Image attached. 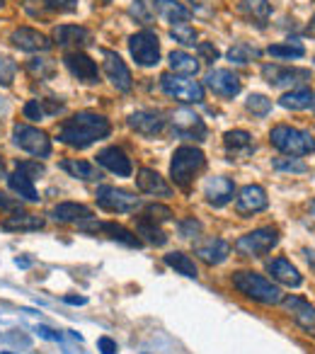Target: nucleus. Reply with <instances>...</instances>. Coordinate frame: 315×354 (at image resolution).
<instances>
[{
  "mask_svg": "<svg viewBox=\"0 0 315 354\" xmlns=\"http://www.w3.org/2000/svg\"><path fill=\"white\" fill-rule=\"evenodd\" d=\"M109 133H112V124H109V119H104L102 114L78 112L70 119H66V122H61L59 141L70 148L83 151V148L93 146L95 141L107 138Z\"/></svg>",
  "mask_w": 315,
  "mask_h": 354,
  "instance_id": "nucleus-1",
  "label": "nucleus"
},
{
  "mask_svg": "<svg viewBox=\"0 0 315 354\" xmlns=\"http://www.w3.org/2000/svg\"><path fill=\"white\" fill-rule=\"evenodd\" d=\"M231 281H233V286H236V289L240 291L242 296L257 301V304L276 306V304H281V299H284V294H281L279 286L271 284L267 277L257 274V272L240 270V272H236V274L231 277Z\"/></svg>",
  "mask_w": 315,
  "mask_h": 354,
  "instance_id": "nucleus-2",
  "label": "nucleus"
},
{
  "mask_svg": "<svg viewBox=\"0 0 315 354\" xmlns=\"http://www.w3.org/2000/svg\"><path fill=\"white\" fill-rule=\"evenodd\" d=\"M207 165V158L199 148L194 146H180L173 153V162H170V177L180 189H189L197 175Z\"/></svg>",
  "mask_w": 315,
  "mask_h": 354,
  "instance_id": "nucleus-3",
  "label": "nucleus"
},
{
  "mask_svg": "<svg viewBox=\"0 0 315 354\" xmlns=\"http://www.w3.org/2000/svg\"><path fill=\"white\" fill-rule=\"evenodd\" d=\"M269 143L281 151L284 156H310L315 153V138L310 136V131H303V129L289 127V124H276L269 131Z\"/></svg>",
  "mask_w": 315,
  "mask_h": 354,
  "instance_id": "nucleus-4",
  "label": "nucleus"
},
{
  "mask_svg": "<svg viewBox=\"0 0 315 354\" xmlns=\"http://www.w3.org/2000/svg\"><path fill=\"white\" fill-rule=\"evenodd\" d=\"M160 88L168 97H175L184 104H199L204 102V85L199 80H192L189 75L165 73L160 78Z\"/></svg>",
  "mask_w": 315,
  "mask_h": 354,
  "instance_id": "nucleus-5",
  "label": "nucleus"
},
{
  "mask_svg": "<svg viewBox=\"0 0 315 354\" xmlns=\"http://www.w3.org/2000/svg\"><path fill=\"white\" fill-rule=\"evenodd\" d=\"M279 243V228L274 226H265V228H257L252 233H245L236 241V250L240 252L242 257H262L276 248Z\"/></svg>",
  "mask_w": 315,
  "mask_h": 354,
  "instance_id": "nucleus-6",
  "label": "nucleus"
},
{
  "mask_svg": "<svg viewBox=\"0 0 315 354\" xmlns=\"http://www.w3.org/2000/svg\"><path fill=\"white\" fill-rule=\"evenodd\" d=\"M95 199H97V207L112 214H136L141 209V197L117 187H99Z\"/></svg>",
  "mask_w": 315,
  "mask_h": 354,
  "instance_id": "nucleus-7",
  "label": "nucleus"
},
{
  "mask_svg": "<svg viewBox=\"0 0 315 354\" xmlns=\"http://www.w3.org/2000/svg\"><path fill=\"white\" fill-rule=\"evenodd\" d=\"M128 51H131L133 61L143 68H151L160 61V41H158V35L151 30H143L131 35L128 39Z\"/></svg>",
  "mask_w": 315,
  "mask_h": 354,
  "instance_id": "nucleus-8",
  "label": "nucleus"
},
{
  "mask_svg": "<svg viewBox=\"0 0 315 354\" xmlns=\"http://www.w3.org/2000/svg\"><path fill=\"white\" fill-rule=\"evenodd\" d=\"M12 138L22 151L32 153L37 158H49L51 156V138L46 136L41 129L30 127V124H15L12 127Z\"/></svg>",
  "mask_w": 315,
  "mask_h": 354,
  "instance_id": "nucleus-9",
  "label": "nucleus"
},
{
  "mask_svg": "<svg viewBox=\"0 0 315 354\" xmlns=\"http://www.w3.org/2000/svg\"><path fill=\"white\" fill-rule=\"evenodd\" d=\"M99 56H102V71H104V75H107L109 83H112L119 93H128V90L133 88V78H131L128 66L122 61V56L114 54V51H109V49H102Z\"/></svg>",
  "mask_w": 315,
  "mask_h": 354,
  "instance_id": "nucleus-10",
  "label": "nucleus"
},
{
  "mask_svg": "<svg viewBox=\"0 0 315 354\" xmlns=\"http://www.w3.org/2000/svg\"><path fill=\"white\" fill-rule=\"evenodd\" d=\"M262 78L274 88H289V85H300L310 78L308 68H291V66L265 64L262 66Z\"/></svg>",
  "mask_w": 315,
  "mask_h": 354,
  "instance_id": "nucleus-11",
  "label": "nucleus"
},
{
  "mask_svg": "<svg viewBox=\"0 0 315 354\" xmlns=\"http://www.w3.org/2000/svg\"><path fill=\"white\" fill-rule=\"evenodd\" d=\"M173 131L180 138H194V141H204L207 138V124L192 109H178L173 114Z\"/></svg>",
  "mask_w": 315,
  "mask_h": 354,
  "instance_id": "nucleus-12",
  "label": "nucleus"
},
{
  "mask_svg": "<svg viewBox=\"0 0 315 354\" xmlns=\"http://www.w3.org/2000/svg\"><path fill=\"white\" fill-rule=\"evenodd\" d=\"M207 88L218 97H236L240 93V78L228 68H213L207 73Z\"/></svg>",
  "mask_w": 315,
  "mask_h": 354,
  "instance_id": "nucleus-13",
  "label": "nucleus"
},
{
  "mask_svg": "<svg viewBox=\"0 0 315 354\" xmlns=\"http://www.w3.org/2000/svg\"><path fill=\"white\" fill-rule=\"evenodd\" d=\"M204 197H207V202L211 204V207L221 209L236 197V185H233L231 177L213 175V177H209L207 185H204Z\"/></svg>",
  "mask_w": 315,
  "mask_h": 354,
  "instance_id": "nucleus-14",
  "label": "nucleus"
},
{
  "mask_svg": "<svg viewBox=\"0 0 315 354\" xmlns=\"http://www.w3.org/2000/svg\"><path fill=\"white\" fill-rule=\"evenodd\" d=\"M269 207V199H267V192L260 187V185H247V187L240 189L236 199V212L240 216H252V214H260Z\"/></svg>",
  "mask_w": 315,
  "mask_h": 354,
  "instance_id": "nucleus-15",
  "label": "nucleus"
},
{
  "mask_svg": "<svg viewBox=\"0 0 315 354\" xmlns=\"http://www.w3.org/2000/svg\"><path fill=\"white\" fill-rule=\"evenodd\" d=\"M64 61H66V68L70 71V75L78 78L80 83H97L99 80L97 64L88 54H83V51H68Z\"/></svg>",
  "mask_w": 315,
  "mask_h": 354,
  "instance_id": "nucleus-16",
  "label": "nucleus"
},
{
  "mask_svg": "<svg viewBox=\"0 0 315 354\" xmlns=\"http://www.w3.org/2000/svg\"><path fill=\"white\" fill-rule=\"evenodd\" d=\"M126 124L141 136H158V133L165 129V119L160 112H153V109H136V112L128 114Z\"/></svg>",
  "mask_w": 315,
  "mask_h": 354,
  "instance_id": "nucleus-17",
  "label": "nucleus"
},
{
  "mask_svg": "<svg viewBox=\"0 0 315 354\" xmlns=\"http://www.w3.org/2000/svg\"><path fill=\"white\" fill-rule=\"evenodd\" d=\"M194 255L209 267L221 265V262H226L228 255H231V243L223 241V238H207V241L194 245Z\"/></svg>",
  "mask_w": 315,
  "mask_h": 354,
  "instance_id": "nucleus-18",
  "label": "nucleus"
},
{
  "mask_svg": "<svg viewBox=\"0 0 315 354\" xmlns=\"http://www.w3.org/2000/svg\"><path fill=\"white\" fill-rule=\"evenodd\" d=\"M10 41L17 46V49L30 51V54H35V51H49L51 49V39H49V37L41 35V32H37V30H32V27H17V30H12Z\"/></svg>",
  "mask_w": 315,
  "mask_h": 354,
  "instance_id": "nucleus-19",
  "label": "nucleus"
},
{
  "mask_svg": "<svg viewBox=\"0 0 315 354\" xmlns=\"http://www.w3.org/2000/svg\"><path fill=\"white\" fill-rule=\"evenodd\" d=\"M136 187L143 194H151V197H173V187L165 183V177H160V172L151 170V167H141L138 170Z\"/></svg>",
  "mask_w": 315,
  "mask_h": 354,
  "instance_id": "nucleus-20",
  "label": "nucleus"
},
{
  "mask_svg": "<svg viewBox=\"0 0 315 354\" xmlns=\"http://www.w3.org/2000/svg\"><path fill=\"white\" fill-rule=\"evenodd\" d=\"M97 162L102 167H107L109 172L119 175V177H128L133 172L131 158H128L126 153H124L122 148H117V146L102 148V151L97 153Z\"/></svg>",
  "mask_w": 315,
  "mask_h": 354,
  "instance_id": "nucleus-21",
  "label": "nucleus"
},
{
  "mask_svg": "<svg viewBox=\"0 0 315 354\" xmlns=\"http://www.w3.org/2000/svg\"><path fill=\"white\" fill-rule=\"evenodd\" d=\"M54 39H56V44L64 46V49H68V46L80 49V46L93 44V35H90V30H85V27H80V25H61V27H56Z\"/></svg>",
  "mask_w": 315,
  "mask_h": 354,
  "instance_id": "nucleus-22",
  "label": "nucleus"
},
{
  "mask_svg": "<svg viewBox=\"0 0 315 354\" xmlns=\"http://www.w3.org/2000/svg\"><path fill=\"white\" fill-rule=\"evenodd\" d=\"M281 304H284V308L289 310L291 318H294L300 328H305V330L315 328V308L305 299H300V296H284Z\"/></svg>",
  "mask_w": 315,
  "mask_h": 354,
  "instance_id": "nucleus-23",
  "label": "nucleus"
},
{
  "mask_svg": "<svg viewBox=\"0 0 315 354\" xmlns=\"http://www.w3.org/2000/svg\"><path fill=\"white\" fill-rule=\"evenodd\" d=\"M153 10L158 12L160 20L168 22V25H173V27L187 25L189 17H192V12H189L182 3H178V0H155V3H153Z\"/></svg>",
  "mask_w": 315,
  "mask_h": 354,
  "instance_id": "nucleus-24",
  "label": "nucleus"
},
{
  "mask_svg": "<svg viewBox=\"0 0 315 354\" xmlns=\"http://www.w3.org/2000/svg\"><path fill=\"white\" fill-rule=\"evenodd\" d=\"M51 218L59 223H83L93 218V212H90V207H85V204L64 202L51 209Z\"/></svg>",
  "mask_w": 315,
  "mask_h": 354,
  "instance_id": "nucleus-25",
  "label": "nucleus"
},
{
  "mask_svg": "<svg viewBox=\"0 0 315 354\" xmlns=\"http://www.w3.org/2000/svg\"><path fill=\"white\" fill-rule=\"evenodd\" d=\"M267 272L271 274V279H276L284 286H300V274L294 265H291L286 257H274V260L267 262Z\"/></svg>",
  "mask_w": 315,
  "mask_h": 354,
  "instance_id": "nucleus-26",
  "label": "nucleus"
},
{
  "mask_svg": "<svg viewBox=\"0 0 315 354\" xmlns=\"http://www.w3.org/2000/svg\"><path fill=\"white\" fill-rule=\"evenodd\" d=\"M223 146L231 156L245 158L255 151V143H252V133L242 131V129H233V131L223 133Z\"/></svg>",
  "mask_w": 315,
  "mask_h": 354,
  "instance_id": "nucleus-27",
  "label": "nucleus"
},
{
  "mask_svg": "<svg viewBox=\"0 0 315 354\" xmlns=\"http://www.w3.org/2000/svg\"><path fill=\"white\" fill-rule=\"evenodd\" d=\"M136 236L138 241H146L151 243V245L160 248L168 243V236H165V231L160 226H158V221H153L151 216H136Z\"/></svg>",
  "mask_w": 315,
  "mask_h": 354,
  "instance_id": "nucleus-28",
  "label": "nucleus"
},
{
  "mask_svg": "<svg viewBox=\"0 0 315 354\" xmlns=\"http://www.w3.org/2000/svg\"><path fill=\"white\" fill-rule=\"evenodd\" d=\"M0 228H3V231H41V228H44V218L37 216V214L17 212V214H12V216L3 218Z\"/></svg>",
  "mask_w": 315,
  "mask_h": 354,
  "instance_id": "nucleus-29",
  "label": "nucleus"
},
{
  "mask_svg": "<svg viewBox=\"0 0 315 354\" xmlns=\"http://www.w3.org/2000/svg\"><path fill=\"white\" fill-rule=\"evenodd\" d=\"M8 185H10L12 192L20 199H25V202H32V204L39 202V192H37V187H35V180H32L30 175H25L22 170L8 175Z\"/></svg>",
  "mask_w": 315,
  "mask_h": 354,
  "instance_id": "nucleus-30",
  "label": "nucleus"
},
{
  "mask_svg": "<svg viewBox=\"0 0 315 354\" xmlns=\"http://www.w3.org/2000/svg\"><path fill=\"white\" fill-rule=\"evenodd\" d=\"M61 170H66L70 177L85 180V183H97V180H102V172L97 170V165H93V162H88V160H78V158L64 160L61 162Z\"/></svg>",
  "mask_w": 315,
  "mask_h": 354,
  "instance_id": "nucleus-31",
  "label": "nucleus"
},
{
  "mask_svg": "<svg viewBox=\"0 0 315 354\" xmlns=\"http://www.w3.org/2000/svg\"><path fill=\"white\" fill-rule=\"evenodd\" d=\"M61 109H64V102H59V100H30L22 112H25L27 119L39 122V119L49 117V114H59Z\"/></svg>",
  "mask_w": 315,
  "mask_h": 354,
  "instance_id": "nucleus-32",
  "label": "nucleus"
},
{
  "mask_svg": "<svg viewBox=\"0 0 315 354\" xmlns=\"http://www.w3.org/2000/svg\"><path fill=\"white\" fill-rule=\"evenodd\" d=\"M310 102H313V90H310V88H294L291 93H284L279 97L281 107L291 109V112H300V109H308Z\"/></svg>",
  "mask_w": 315,
  "mask_h": 354,
  "instance_id": "nucleus-33",
  "label": "nucleus"
},
{
  "mask_svg": "<svg viewBox=\"0 0 315 354\" xmlns=\"http://www.w3.org/2000/svg\"><path fill=\"white\" fill-rule=\"evenodd\" d=\"M168 61H170L173 73H178V75H197L199 73V59L189 56L187 51H173V54L168 56Z\"/></svg>",
  "mask_w": 315,
  "mask_h": 354,
  "instance_id": "nucleus-34",
  "label": "nucleus"
},
{
  "mask_svg": "<svg viewBox=\"0 0 315 354\" xmlns=\"http://www.w3.org/2000/svg\"><path fill=\"white\" fill-rule=\"evenodd\" d=\"M93 228H95V231L109 233V238H112V241H119V243H124V245H128V248H141V241H138L136 233H131L128 228H124V226H117V223H97V226H93Z\"/></svg>",
  "mask_w": 315,
  "mask_h": 354,
  "instance_id": "nucleus-35",
  "label": "nucleus"
},
{
  "mask_svg": "<svg viewBox=\"0 0 315 354\" xmlns=\"http://www.w3.org/2000/svg\"><path fill=\"white\" fill-rule=\"evenodd\" d=\"M165 265L173 267V270H178L180 274L189 277V279H197L199 277L194 260L189 255H184V252H170V255H165Z\"/></svg>",
  "mask_w": 315,
  "mask_h": 354,
  "instance_id": "nucleus-36",
  "label": "nucleus"
},
{
  "mask_svg": "<svg viewBox=\"0 0 315 354\" xmlns=\"http://www.w3.org/2000/svg\"><path fill=\"white\" fill-rule=\"evenodd\" d=\"M240 10H242V15H247L250 20H255V22H267V20H269V15H271L269 0H242Z\"/></svg>",
  "mask_w": 315,
  "mask_h": 354,
  "instance_id": "nucleus-37",
  "label": "nucleus"
},
{
  "mask_svg": "<svg viewBox=\"0 0 315 354\" xmlns=\"http://www.w3.org/2000/svg\"><path fill=\"white\" fill-rule=\"evenodd\" d=\"M260 56H262V51L252 44H245V41L233 44L231 49H228V61H233V64H238V66L250 64L252 59H260Z\"/></svg>",
  "mask_w": 315,
  "mask_h": 354,
  "instance_id": "nucleus-38",
  "label": "nucleus"
},
{
  "mask_svg": "<svg viewBox=\"0 0 315 354\" xmlns=\"http://www.w3.org/2000/svg\"><path fill=\"white\" fill-rule=\"evenodd\" d=\"M267 54L274 59H300L305 56V46L300 41H284V44H271Z\"/></svg>",
  "mask_w": 315,
  "mask_h": 354,
  "instance_id": "nucleus-39",
  "label": "nucleus"
},
{
  "mask_svg": "<svg viewBox=\"0 0 315 354\" xmlns=\"http://www.w3.org/2000/svg\"><path fill=\"white\" fill-rule=\"evenodd\" d=\"M27 73L39 80H51L56 73V64L51 59H39V56H37V59L27 61Z\"/></svg>",
  "mask_w": 315,
  "mask_h": 354,
  "instance_id": "nucleus-40",
  "label": "nucleus"
},
{
  "mask_svg": "<svg viewBox=\"0 0 315 354\" xmlns=\"http://www.w3.org/2000/svg\"><path fill=\"white\" fill-rule=\"evenodd\" d=\"M271 167L279 172H308V165H305L300 158L296 156H281L271 160Z\"/></svg>",
  "mask_w": 315,
  "mask_h": 354,
  "instance_id": "nucleus-41",
  "label": "nucleus"
},
{
  "mask_svg": "<svg viewBox=\"0 0 315 354\" xmlns=\"http://www.w3.org/2000/svg\"><path fill=\"white\" fill-rule=\"evenodd\" d=\"M247 112H252L255 117H267L271 112V100L267 95H260V93H252L245 102Z\"/></svg>",
  "mask_w": 315,
  "mask_h": 354,
  "instance_id": "nucleus-42",
  "label": "nucleus"
},
{
  "mask_svg": "<svg viewBox=\"0 0 315 354\" xmlns=\"http://www.w3.org/2000/svg\"><path fill=\"white\" fill-rule=\"evenodd\" d=\"M170 37H173L178 44L182 46H194L197 44V30L189 25H175L173 30H170Z\"/></svg>",
  "mask_w": 315,
  "mask_h": 354,
  "instance_id": "nucleus-43",
  "label": "nucleus"
},
{
  "mask_svg": "<svg viewBox=\"0 0 315 354\" xmlns=\"http://www.w3.org/2000/svg\"><path fill=\"white\" fill-rule=\"evenodd\" d=\"M15 73H17L15 61H12L10 56H0V85L10 88L12 80H15Z\"/></svg>",
  "mask_w": 315,
  "mask_h": 354,
  "instance_id": "nucleus-44",
  "label": "nucleus"
},
{
  "mask_svg": "<svg viewBox=\"0 0 315 354\" xmlns=\"http://www.w3.org/2000/svg\"><path fill=\"white\" fill-rule=\"evenodd\" d=\"M178 231L182 238H197L199 233H202V223H199L197 218H184V221H180Z\"/></svg>",
  "mask_w": 315,
  "mask_h": 354,
  "instance_id": "nucleus-45",
  "label": "nucleus"
},
{
  "mask_svg": "<svg viewBox=\"0 0 315 354\" xmlns=\"http://www.w3.org/2000/svg\"><path fill=\"white\" fill-rule=\"evenodd\" d=\"M146 216H151L153 221H170L173 218V212H170L168 207H160V204H151V207L146 209Z\"/></svg>",
  "mask_w": 315,
  "mask_h": 354,
  "instance_id": "nucleus-46",
  "label": "nucleus"
},
{
  "mask_svg": "<svg viewBox=\"0 0 315 354\" xmlns=\"http://www.w3.org/2000/svg\"><path fill=\"white\" fill-rule=\"evenodd\" d=\"M0 209H3V212H8V214H17V212H22V199H20V197L12 199L10 194L0 192Z\"/></svg>",
  "mask_w": 315,
  "mask_h": 354,
  "instance_id": "nucleus-47",
  "label": "nucleus"
},
{
  "mask_svg": "<svg viewBox=\"0 0 315 354\" xmlns=\"http://www.w3.org/2000/svg\"><path fill=\"white\" fill-rule=\"evenodd\" d=\"M199 56H202V61H207V64H213V61L218 59V49L213 44H209V41H199Z\"/></svg>",
  "mask_w": 315,
  "mask_h": 354,
  "instance_id": "nucleus-48",
  "label": "nucleus"
},
{
  "mask_svg": "<svg viewBox=\"0 0 315 354\" xmlns=\"http://www.w3.org/2000/svg\"><path fill=\"white\" fill-rule=\"evenodd\" d=\"M17 170H22L25 175H30L32 180H35V175H41L44 172V167L39 165V162H17Z\"/></svg>",
  "mask_w": 315,
  "mask_h": 354,
  "instance_id": "nucleus-49",
  "label": "nucleus"
},
{
  "mask_svg": "<svg viewBox=\"0 0 315 354\" xmlns=\"http://www.w3.org/2000/svg\"><path fill=\"white\" fill-rule=\"evenodd\" d=\"M46 6L54 10H73L78 6V0H46Z\"/></svg>",
  "mask_w": 315,
  "mask_h": 354,
  "instance_id": "nucleus-50",
  "label": "nucleus"
},
{
  "mask_svg": "<svg viewBox=\"0 0 315 354\" xmlns=\"http://www.w3.org/2000/svg\"><path fill=\"white\" fill-rule=\"evenodd\" d=\"M97 347L102 354H117V342L112 337H99L97 339Z\"/></svg>",
  "mask_w": 315,
  "mask_h": 354,
  "instance_id": "nucleus-51",
  "label": "nucleus"
},
{
  "mask_svg": "<svg viewBox=\"0 0 315 354\" xmlns=\"http://www.w3.org/2000/svg\"><path fill=\"white\" fill-rule=\"evenodd\" d=\"M66 304H73V306H83L85 304V299H83V296H66Z\"/></svg>",
  "mask_w": 315,
  "mask_h": 354,
  "instance_id": "nucleus-52",
  "label": "nucleus"
},
{
  "mask_svg": "<svg viewBox=\"0 0 315 354\" xmlns=\"http://www.w3.org/2000/svg\"><path fill=\"white\" fill-rule=\"evenodd\" d=\"M39 333H41V337H46V339H59V335H54L49 328H39Z\"/></svg>",
  "mask_w": 315,
  "mask_h": 354,
  "instance_id": "nucleus-53",
  "label": "nucleus"
},
{
  "mask_svg": "<svg viewBox=\"0 0 315 354\" xmlns=\"http://www.w3.org/2000/svg\"><path fill=\"white\" fill-rule=\"evenodd\" d=\"M308 35L315 39V15H313V20H310V25H308Z\"/></svg>",
  "mask_w": 315,
  "mask_h": 354,
  "instance_id": "nucleus-54",
  "label": "nucleus"
},
{
  "mask_svg": "<svg viewBox=\"0 0 315 354\" xmlns=\"http://www.w3.org/2000/svg\"><path fill=\"white\" fill-rule=\"evenodd\" d=\"M305 257H308L310 265H315V252L313 250H305Z\"/></svg>",
  "mask_w": 315,
  "mask_h": 354,
  "instance_id": "nucleus-55",
  "label": "nucleus"
},
{
  "mask_svg": "<svg viewBox=\"0 0 315 354\" xmlns=\"http://www.w3.org/2000/svg\"><path fill=\"white\" fill-rule=\"evenodd\" d=\"M17 267H30V260H25V257H17Z\"/></svg>",
  "mask_w": 315,
  "mask_h": 354,
  "instance_id": "nucleus-56",
  "label": "nucleus"
},
{
  "mask_svg": "<svg viewBox=\"0 0 315 354\" xmlns=\"http://www.w3.org/2000/svg\"><path fill=\"white\" fill-rule=\"evenodd\" d=\"M138 3H141V6H146V8H153V3H155V0H138Z\"/></svg>",
  "mask_w": 315,
  "mask_h": 354,
  "instance_id": "nucleus-57",
  "label": "nucleus"
},
{
  "mask_svg": "<svg viewBox=\"0 0 315 354\" xmlns=\"http://www.w3.org/2000/svg\"><path fill=\"white\" fill-rule=\"evenodd\" d=\"M6 172V162H3V158H0V175Z\"/></svg>",
  "mask_w": 315,
  "mask_h": 354,
  "instance_id": "nucleus-58",
  "label": "nucleus"
},
{
  "mask_svg": "<svg viewBox=\"0 0 315 354\" xmlns=\"http://www.w3.org/2000/svg\"><path fill=\"white\" fill-rule=\"evenodd\" d=\"M310 214H313V216H315V199H313V202H310Z\"/></svg>",
  "mask_w": 315,
  "mask_h": 354,
  "instance_id": "nucleus-59",
  "label": "nucleus"
},
{
  "mask_svg": "<svg viewBox=\"0 0 315 354\" xmlns=\"http://www.w3.org/2000/svg\"><path fill=\"white\" fill-rule=\"evenodd\" d=\"M310 107H313V112H315V93H313V102H310Z\"/></svg>",
  "mask_w": 315,
  "mask_h": 354,
  "instance_id": "nucleus-60",
  "label": "nucleus"
},
{
  "mask_svg": "<svg viewBox=\"0 0 315 354\" xmlns=\"http://www.w3.org/2000/svg\"><path fill=\"white\" fill-rule=\"evenodd\" d=\"M3 6H6V0H0V8H3Z\"/></svg>",
  "mask_w": 315,
  "mask_h": 354,
  "instance_id": "nucleus-61",
  "label": "nucleus"
},
{
  "mask_svg": "<svg viewBox=\"0 0 315 354\" xmlns=\"http://www.w3.org/2000/svg\"><path fill=\"white\" fill-rule=\"evenodd\" d=\"M187 3H192V6H194V3H197V0H187Z\"/></svg>",
  "mask_w": 315,
  "mask_h": 354,
  "instance_id": "nucleus-62",
  "label": "nucleus"
}]
</instances>
